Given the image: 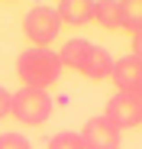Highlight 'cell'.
Masks as SVG:
<instances>
[{
    "label": "cell",
    "instance_id": "9",
    "mask_svg": "<svg viewBox=\"0 0 142 149\" xmlns=\"http://www.w3.org/2000/svg\"><path fill=\"white\" fill-rule=\"evenodd\" d=\"M87 52H90V42H87V39H81V36H74V39H68V42L61 45L58 62H61V68L81 71V68H84V62H87Z\"/></svg>",
    "mask_w": 142,
    "mask_h": 149
},
{
    "label": "cell",
    "instance_id": "2",
    "mask_svg": "<svg viewBox=\"0 0 142 149\" xmlns=\"http://www.w3.org/2000/svg\"><path fill=\"white\" fill-rule=\"evenodd\" d=\"M23 33H26V39L32 42V49H49L58 33H61V19H58V10L49 7V3H36L26 10V16H23Z\"/></svg>",
    "mask_w": 142,
    "mask_h": 149
},
{
    "label": "cell",
    "instance_id": "1",
    "mask_svg": "<svg viewBox=\"0 0 142 149\" xmlns=\"http://www.w3.org/2000/svg\"><path fill=\"white\" fill-rule=\"evenodd\" d=\"M61 71L65 68L58 62V52H52V49H26L16 58V78L23 81V88L49 91L58 84Z\"/></svg>",
    "mask_w": 142,
    "mask_h": 149
},
{
    "label": "cell",
    "instance_id": "14",
    "mask_svg": "<svg viewBox=\"0 0 142 149\" xmlns=\"http://www.w3.org/2000/svg\"><path fill=\"white\" fill-rule=\"evenodd\" d=\"M10 110H13V94H10L3 84H0V120L10 117Z\"/></svg>",
    "mask_w": 142,
    "mask_h": 149
},
{
    "label": "cell",
    "instance_id": "7",
    "mask_svg": "<svg viewBox=\"0 0 142 149\" xmlns=\"http://www.w3.org/2000/svg\"><path fill=\"white\" fill-rule=\"evenodd\" d=\"M55 10H58L61 26L81 29V26H87V23H94V0H61Z\"/></svg>",
    "mask_w": 142,
    "mask_h": 149
},
{
    "label": "cell",
    "instance_id": "13",
    "mask_svg": "<svg viewBox=\"0 0 142 149\" xmlns=\"http://www.w3.org/2000/svg\"><path fill=\"white\" fill-rule=\"evenodd\" d=\"M0 149H32V146L23 133H3L0 136Z\"/></svg>",
    "mask_w": 142,
    "mask_h": 149
},
{
    "label": "cell",
    "instance_id": "10",
    "mask_svg": "<svg viewBox=\"0 0 142 149\" xmlns=\"http://www.w3.org/2000/svg\"><path fill=\"white\" fill-rule=\"evenodd\" d=\"M94 23L103 29H120V0H94Z\"/></svg>",
    "mask_w": 142,
    "mask_h": 149
},
{
    "label": "cell",
    "instance_id": "12",
    "mask_svg": "<svg viewBox=\"0 0 142 149\" xmlns=\"http://www.w3.org/2000/svg\"><path fill=\"white\" fill-rule=\"evenodd\" d=\"M45 149H84V146H81V136H78V133L61 130V133H55V136L49 139V146H45Z\"/></svg>",
    "mask_w": 142,
    "mask_h": 149
},
{
    "label": "cell",
    "instance_id": "15",
    "mask_svg": "<svg viewBox=\"0 0 142 149\" xmlns=\"http://www.w3.org/2000/svg\"><path fill=\"white\" fill-rule=\"evenodd\" d=\"M129 55L142 58V33H136V36H132V52H129Z\"/></svg>",
    "mask_w": 142,
    "mask_h": 149
},
{
    "label": "cell",
    "instance_id": "8",
    "mask_svg": "<svg viewBox=\"0 0 142 149\" xmlns=\"http://www.w3.org/2000/svg\"><path fill=\"white\" fill-rule=\"evenodd\" d=\"M113 65H116V58L107 52L103 45H90V52H87V62H84L81 74H84V78H90V81H110Z\"/></svg>",
    "mask_w": 142,
    "mask_h": 149
},
{
    "label": "cell",
    "instance_id": "3",
    "mask_svg": "<svg viewBox=\"0 0 142 149\" xmlns=\"http://www.w3.org/2000/svg\"><path fill=\"white\" fill-rule=\"evenodd\" d=\"M52 94L49 91H36V88H19L13 94V117L23 127H42L45 120L52 117Z\"/></svg>",
    "mask_w": 142,
    "mask_h": 149
},
{
    "label": "cell",
    "instance_id": "5",
    "mask_svg": "<svg viewBox=\"0 0 142 149\" xmlns=\"http://www.w3.org/2000/svg\"><path fill=\"white\" fill-rule=\"evenodd\" d=\"M81 146L84 149H120V139L123 133L113 127V123L100 113V117H90L84 127H81Z\"/></svg>",
    "mask_w": 142,
    "mask_h": 149
},
{
    "label": "cell",
    "instance_id": "16",
    "mask_svg": "<svg viewBox=\"0 0 142 149\" xmlns=\"http://www.w3.org/2000/svg\"><path fill=\"white\" fill-rule=\"evenodd\" d=\"M136 94H139V97H142V84H139V91H136Z\"/></svg>",
    "mask_w": 142,
    "mask_h": 149
},
{
    "label": "cell",
    "instance_id": "6",
    "mask_svg": "<svg viewBox=\"0 0 142 149\" xmlns=\"http://www.w3.org/2000/svg\"><path fill=\"white\" fill-rule=\"evenodd\" d=\"M110 81L116 84V91H123V94H136L139 84H142V58H136V55H123V58H116Z\"/></svg>",
    "mask_w": 142,
    "mask_h": 149
},
{
    "label": "cell",
    "instance_id": "4",
    "mask_svg": "<svg viewBox=\"0 0 142 149\" xmlns=\"http://www.w3.org/2000/svg\"><path fill=\"white\" fill-rule=\"evenodd\" d=\"M103 117L113 123L116 130H132V127H142V97L139 94H123V91H116L107 107H103Z\"/></svg>",
    "mask_w": 142,
    "mask_h": 149
},
{
    "label": "cell",
    "instance_id": "11",
    "mask_svg": "<svg viewBox=\"0 0 142 149\" xmlns=\"http://www.w3.org/2000/svg\"><path fill=\"white\" fill-rule=\"evenodd\" d=\"M120 29L142 33V0H120Z\"/></svg>",
    "mask_w": 142,
    "mask_h": 149
}]
</instances>
